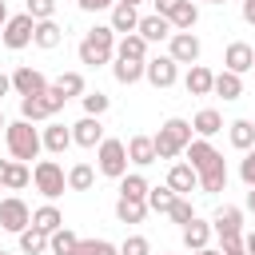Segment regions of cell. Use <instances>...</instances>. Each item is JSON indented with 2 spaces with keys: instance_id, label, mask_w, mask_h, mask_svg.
Listing matches in <instances>:
<instances>
[{
  "instance_id": "obj_1",
  "label": "cell",
  "mask_w": 255,
  "mask_h": 255,
  "mask_svg": "<svg viewBox=\"0 0 255 255\" xmlns=\"http://www.w3.org/2000/svg\"><path fill=\"white\" fill-rule=\"evenodd\" d=\"M76 56H80V64H88V68L112 64V60H116V32H112V24H96L92 32H84Z\"/></svg>"
},
{
  "instance_id": "obj_2",
  "label": "cell",
  "mask_w": 255,
  "mask_h": 255,
  "mask_svg": "<svg viewBox=\"0 0 255 255\" xmlns=\"http://www.w3.org/2000/svg\"><path fill=\"white\" fill-rule=\"evenodd\" d=\"M191 139H195L191 120H179V116L163 120V124H159V131L151 135V143H155V159H179V155H183V147H187Z\"/></svg>"
},
{
  "instance_id": "obj_3",
  "label": "cell",
  "mask_w": 255,
  "mask_h": 255,
  "mask_svg": "<svg viewBox=\"0 0 255 255\" xmlns=\"http://www.w3.org/2000/svg\"><path fill=\"white\" fill-rule=\"evenodd\" d=\"M64 104H68V96H64L56 84H48L40 96H20V120H28V124H48V120H56V116L64 112Z\"/></svg>"
},
{
  "instance_id": "obj_4",
  "label": "cell",
  "mask_w": 255,
  "mask_h": 255,
  "mask_svg": "<svg viewBox=\"0 0 255 255\" xmlns=\"http://www.w3.org/2000/svg\"><path fill=\"white\" fill-rule=\"evenodd\" d=\"M4 143H8V155H12V159H24V163H32V159L44 151L40 128L28 124V120H12V124L4 128Z\"/></svg>"
},
{
  "instance_id": "obj_5",
  "label": "cell",
  "mask_w": 255,
  "mask_h": 255,
  "mask_svg": "<svg viewBox=\"0 0 255 255\" xmlns=\"http://www.w3.org/2000/svg\"><path fill=\"white\" fill-rule=\"evenodd\" d=\"M211 231L219 235V251H227V247H239V243H243V207H235V203H223V207L211 215Z\"/></svg>"
},
{
  "instance_id": "obj_6",
  "label": "cell",
  "mask_w": 255,
  "mask_h": 255,
  "mask_svg": "<svg viewBox=\"0 0 255 255\" xmlns=\"http://www.w3.org/2000/svg\"><path fill=\"white\" fill-rule=\"evenodd\" d=\"M32 183L44 199H60L68 191V171L56 163V159H36L32 163Z\"/></svg>"
},
{
  "instance_id": "obj_7",
  "label": "cell",
  "mask_w": 255,
  "mask_h": 255,
  "mask_svg": "<svg viewBox=\"0 0 255 255\" xmlns=\"http://www.w3.org/2000/svg\"><path fill=\"white\" fill-rule=\"evenodd\" d=\"M96 171L108 175V179H120L128 171V147H124V139H112V135L100 139V147H96Z\"/></svg>"
},
{
  "instance_id": "obj_8",
  "label": "cell",
  "mask_w": 255,
  "mask_h": 255,
  "mask_svg": "<svg viewBox=\"0 0 255 255\" xmlns=\"http://www.w3.org/2000/svg\"><path fill=\"white\" fill-rule=\"evenodd\" d=\"M32 28H36V20H32L28 12L8 16V20H4V28H0V44H4V48H12V52H20V48H28V44H32Z\"/></svg>"
},
{
  "instance_id": "obj_9",
  "label": "cell",
  "mask_w": 255,
  "mask_h": 255,
  "mask_svg": "<svg viewBox=\"0 0 255 255\" xmlns=\"http://www.w3.org/2000/svg\"><path fill=\"white\" fill-rule=\"evenodd\" d=\"M143 80H147L151 88H171V84L179 80V64H175L171 56H147V60H143Z\"/></svg>"
},
{
  "instance_id": "obj_10",
  "label": "cell",
  "mask_w": 255,
  "mask_h": 255,
  "mask_svg": "<svg viewBox=\"0 0 255 255\" xmlns=\"http://www.w3.org/2000/svg\"><path fill=\"white\" fill-rule=\"evenodd\" d=\"M28 223H32V207H28L20 195H8V199H0V227H4V231L20 235Z\"/></svg>"
},
{
  "instance_id": "obj_11",
  "label": "cell",
  "mask_w": 255,
  "mask_h": 255,
  "mask_svg": "<svg viewBox=\"0 0 255 255\" xmlns=\"http://www.w3.org/2000/svg\"><path fill=\"white\" fill-rule=\"evenodd\" d=\"M199 52H203V44L195 32H171L167 36V56L175 64H199Z\"/></svg>"
},
{
  "instance_id": "obj_12",
  "label": "cell",
  "mask_w": 255,
  "mask_h": 255,
  "mask_svg": "<svg viewBox=\"0 0 255 255\" xmlns=\"http://www.w3.org/2000/svg\"><path fill=\"white\" fill-rule=\"evenodd\" d=\"M251 64H255V48H251L247 40H231V44L223 48V68H227V72L247 76V72H251Z\"/></svg>"
},
{
  "instance_id": "obj_13",
  "label": "cell",
  "mask_w": 255,
  "mask_h": 255,
  "mask_svg": "<svg viewBox=\"0 0 255 255\" xmlns=\"http://www.w3.org/2000/svg\"><path fill=\"white\" fill-rule=\"evenodd\" d=\"M44 88H48V76H44L40 68L20 64V68L12 72V92H16V96H40Z\"/></svg>"
},
{
  "instance_id": "obj_14",
  "label": "cell",
  "mask_w": 255,
  "mask_h": 255,
  "mask_svg": "<svg viewBox=\"0 0 255 255\" xmlns=\"http://www.w3.org/2000/svg\"><path fill=\"white\" fill-rule=\"evenodd\" d=\"M40 143H44L48 155H64V151L72 147V128L60 124V120H48V124L40 128Z\"/></svg>"
},
{
  "instance_id": "obj_15",
  "label": "cell",
  "mask_w": 255,
  "mask_h": 255,
  "mask_svg": "<svg viewBox=\"0 0 255 255\" xmlns=\"http://www.w3.org/2000/svg\"><path fill=\"white\" fill-rule=\"evenodd\" d=\"M183 155H187V163L195 167V175L199 171H207V167H215V163H223V155L211 147V139H203V135H195L187 147H183Z\"/></svg>"
},
{
  "instance_id": "obj_16",
  "label": "cell",
  "mask_w": 255,
  "mask_h": 255,
  "mask_svg": "<svg viewBox=\"0 0 255 255\" xmlns=\"http://www.w3.org/2000/svg\"><path fill=\"white\" fill-rule=\"evenodd\" d=\"M100 139H104V124H100V116H84V120H76V124H72V143H76V147L96 151V147H100Z\"/></svg>"
},
{
  "instance_id": "obj_17",
  "label": "cell",
  "mask_w": 255,
  "mask_h": 255,
  "mask_svg": "<svg viewBox=\"0 0 255 255\" xmlns=\"http://www.w3.org/2000/svg\"><path fill=\"white\" fill-rule=\"evenodd\" d=\"M167 187L175 191V195H191V191H199V175H195V167L183 159H175L171 167H167Z\"/></svg>"
},
{
  "instance_id": "obj_18",
  "label": "cell",
  "mask_w": 255,
  "mask_h": 255,
  "mask_svg": "<svg viewBox=\"0 0 255 255\" xmlns=\"http://www.w3.org/2000/svg\"><path fill=\"white\" fill-rule=\"evenodd\" d=\"M135 32H139L147 44H163V40L171 36V20H167V16H159V12H151V16H139Z\"/></svg>"
},
{
  "instance_id": "obj_19",
  "label": "cell",
  "mask_w": 255,
  "mask_h": 255,
  "mask_svg": "<svg viewBox=\"0 0 255 255\" xmlns=\"http://www.w3.org/2000/svg\"><path fill=\"white\" fill-rule=\"evenodd\" d=\"M60 40H64V28L56 24V16H52V20H36V28H32V44H36L40 52L60 48Z\"/></svg>"
},
{
  "instance_id": "obj_20",
  "label": "cell",
  "mask_w": 255,
  "mask_h": 255,
  "mask_svg": "<svg viewBox=\"0 0 255 255\" xmlns=\"http://www.w3.org/2000/svg\"><path fill=\"white\" fill-rule=\"evenodd\" d=\"M211 80H215V72L207 64H187L183 88H187V96H211Z\"/></svg>"
},
{
  "instance_id": "obj_21",
  "label": "cell",
  "mask_w": 255,
  "mask_h": 255,
  "mask_svg": "<svg viewBox=\"0 0 255 255\" xmlns=\"http://www.w3.org/2000/svg\"><path fill=\"white\" fill-rule=\"evenodd\" d=\"M167 20H171V32H191V28L199 24V4H195V0H179V4L167 12Z\"/></svg>"
},
{
  "instance_id": "obj_22",
  "label": "cell",
  "mask_w": 255,
  "mask_h": 255,
  "mask_svg": "<svg viewBox=\"0 0 255 255\" xmlns=\"http://www.w3.org/2000/svg\"><path fill=\"white\" fill-rule=\"evenodd\" d=\"M211 235H215V231H211V219H199V215H195L191 223H183V247H187V251L207 247V243H211Z\"/></svg>"
},
{
  "instance_id": "obj_23",
  "label": "cell",
  "mask_w": 255,
  "mask_h": 255,
  "mask_svg": "<svg viewBox=\"0 0 255 255\" xmlns=\"http://www.w3.org/2000/svg\"><path fill=\"white\" fill-rule=\"evenodd\" d=\"M112 32L116 36H128V32H135V24H139V8L135 4H112Z\"/></svg>"
},
{
  "instance_id": "obj_24",
  "label": "cell",
  "mask_w": 255,
  "mask_h": 255,
  "mask_svg": "<svg viewBox=\"0 0 255 255\" xmlns=\"http://www.w3.org/2000/svg\"><path fill=\"white\" fill-rule=\"evenodd\" d=\"M147 40L139 32H128V36H116V56L120 60H147Z\"/></svg>"
},
{
  "instance_id": "obj_25",
  "label": "cell",
  "mask_w": 255,
  "mask_h": 255,
  "mask_svg": "<svg viewBox=\"0 0 255 255\" xmlns=\"http://www.w3.org/2000/svg\"><path fill=\"white\" fill-rule=\"evenodd\" d=\"M124 147H128V163H135V167L155 163V143H151V135H131Z\"/></svg>"
},
{
  "instance_id": "obj_26",
  "label": "cell",
  "mask_w": 255,
  "mask_h": 255,
  "mask_svg": "<svg viewBox=\"0 0 255 255\" xmlns=\"http://www.w3.org/2000/svg\"><path fill=\"white\" fill-rule=\"evenodd\" d=\"M211 92H215V96H223V100L231 104V100H239V96H243V76H235V72H227V68H223V72H215Z\"/></svg>"
},
{
  "instance_id": "obj_27",
  "label": "cell",
  "mask_w": 255,
  "mask_h": 255,
  "mask_svg": "<svg viewBox=\"0 0 255 255\" xmlns=\"http://www.w3.org/2000/svg\"><path fill=\"white\" fill-rule=\"evenodd\" d=\"M191 131H195V135H203V139H211V135H219V131H223V116H219L215 108H203V112H195V116H191Z\"/></svg>"
},
{
  "instance_id": "obj_28",
  "label": "cell",
  "mask_w": 255,
  "mask_h": 255,
  "mask_svg": "<svg viewBox=\"0 0 255 255\" xmlns=\"http://www.w3.org/2000/svg\"><path fill=\"white\" fill-rule=\"evenodd\" d=\"M227 139H231L235 151L255 147V120H231V124H227Z\"/></svg>"
},
{
  "instance_id": "obj_29",
  "label": "cell",
  "mask_w": 255,
  "mask_h": 255,
  "mask_svg": "<svg viewBox=\"0 0 255 255\" xmlns=\"http://www.w3.org/2000/svg\"><path fill=\"white\" fill-rule=\"evenodd\" d=\"M112 76H116V84H124V88H131V84H139L143 80V60H112Z\"/></svg>"
},
{
  "instance_id": "obj_30",
  "label": "cell",
  "mask_w": 255,
  "mask_h": 255,
  "mask_svg": "<svg viewBox=\"0 0 255 255\" xmlns=\"http://www.w3.org/2000/svg\"><path fill=\"white\" fill-rule=\"evenodd\" d=\"M116 219H120V223H143V219H147V199H128V195H120V199H116Z\"/></svg>"
},
{
  "instance_id": "obj_31",
  "label": "cell",
  "mask_w": 255,
  "mask_h": 255,
  "mask_svg": "<svg viewBox=\"0 0 255 255\" xmlns=\"http://www.w3.org/2000/svg\"><path fill=\"white\" fill-rule=\"evenodd\" d=\"M32 227H40L44 235H52L56 227H64V211H60V207L48 199L44 207H36V211H32Z\"/></svg>"
},
{
  "instance_id": "obj_32",
  "label": "cell",
  "mask_w": 255,
  "mask_h": 255,
  "mask_svg": "<svg viewBox=\"0 0 255 255\" xmlns=\"http://www.w3.org/2000/svg\"><path fill=\"white\" fill-rule=\"evenodd\" d=\"M223 187H227V159H223V163H215V167H207V171H199V191L219 195Z\"/></svg>"
},
{
  "instance_id": "obj_33",
  "label": "cell",
  "mask_w": 255,
  "mask_h": 255,
  "mask_svg": "<svg viewBox=\"0 0 255 255\" xmlns=\"http://www.w3.org/2000/svg\"><path fill=\"white\" fill-rule=\"evenodd\" d=\"M76 243H80V235H76V231L56 227V231L48 235V255H76Z\"/></svg>"
},
{
  "instance_id": "obj_34",
  "label": "cell",
  "mask_w": 255,
  "mask_h": 255,
  "mask_svg": "<svg viewBox=\"0 0 255 255\" xmlns=\"http://www.w3.org/2000/svg\"><path fill=\"white\" fill-rule=\"evenodd\" d=\"M28 183H32V171H28V163H24V159H8L4 187H8V191H24Z\"/></svg>"
},
{
  "instance_id": "obj_35",
  "label": "cell",
  "mask_w": 255,
  "mask_h": 255,
  "mask_svg": "<svg viewBox=\"0 0 255 255\" xmlns=\"http://www.w3.org/2000/svg\"><path fill=\"white\" fill-rule=\"evenodd\" d=\"M92 183H96L92 163H72L68 167V191H92Z\"/></svg>"
},
{
  "instance_id": "obj_36",
  "label": "cell",
  "mask_w": 255,
  "mask_h": 255,
  "mask_svg": "<svg viewBox=\"0 0 255 255\" xmlns=\"http://www.w3.org/2000/svg\"><path fill=\"white\" fill-rule=\"evenodd\" d=\"M16 239H20V251H24V255H44V251H48V235H44L40 227H32V223H28Z\"/></svg>"
},
{
  "instance_id": "obj_37",
  "label": "cell",
  "mask_w": 255,
  "mask_h": 255,
  "mask_svg": "<svg viewBox=\"0 0 255 255\" xmlns=\"http://www.w3.org/2000/svg\"><path fill=\"white\" fill-rule=\"evenodd\" d=\"M147 179L139 175V171H124L120 175V195H128V199H147Z\"/></svg>"
},
{
  "instance_id": "obj_38",
  "label": "cell",
  "mask_w": 255,
  "mask_h": 255,
  "mask_svg": "<svg viewBox=\"0 0 255 255\" xmlns=\"http://www.w3.org/2000/svg\"><path fill=\"white\" fill-rule=\"evenodd\" d=\"M56 88H60L68 100H76V96L88 92V80H84V72H60V76H56Z\"/></svg>"
},
{
  "instance_id": "obj_39",
  "label": "cell",
  "mask_w": 255,
  "mask_h": 255,
  "mask_svg": "<svg viewBox=\"0 0 255 255\" xmlns=\"http://www.w3.org/2000/svg\"><path fill=\"white\" fill-rule=\"evenodd\" d=\"M171 199H175V191H171L167 183H163V187H147V211H159V215H167Z\"/></svg>"
},
{
  "instance_id": "obj_40",
  "label": "cell",
  "mask_w": 255,
  "mask_h": 255,
  "mask_svg": "<svg viewBox=\"0 0 255 255\" xmlns=\"http://www.w3.org/2000/svg\"><path fill=\"white\" fill-rule=\"evenodd\" d=\"M167 219H171V223H179V227H183V223H191V219H195L191 199H187V195H175V199H171V207H167Z\"/></svg>"
},
{
  "instance_id": "obj_41",
  "label": "cell",
  "mask_w": 255,
  "mask_h": 255,
  "mask_svg": "<svg viewBox=\"0 0 255 255\" xmlns=\"http://www.w3.org/2000/svg\"><path fill=\"white\" fill-rule=\"evenodd\" d=\"M80 104H84V116H104V112L112 108V96H104V92H84Z\"/></svg>"
},
{
  "instance_id": "obj_42",
  "label": "cell",
  "mask_w": 255,
  "mask_h": 255,
  "mask_svg": "<svg viewBox=\"0 0 255 255\" xmlns=\"http://www.w3.org/2000/svg\"><path fill=\"white\" fill-rule=\"evenodd\" d=\"M76 255H120V247L108 243V239H80L76 243Z\"/></svg>"
},
{
  "instance_id": "obj_43",
  "label": "cell",
  "mask_w": 255,
  "mask_h": 255,
  "mask_svg": "<svg viewBox=\"0 0 255 255\" xmlns=\"http://www.w3.org/2000/svg\"><path fill=\"white\" fill-rule=\"evenodd\" d=\"M24 12L32 20H52L56 16V0H24Z\"/></svg>"
},
{
  "instance_id": "obj_44",
  "label": "cell",
  "mask_w": 255,
  "mask_h": 255,
  "mask_svg": "<svg viewBox=\"0 0 255 255\" xmlns=\"http://www.w3.org/2000/svg\"><path fill=\"white\" fill-rule=\"evenodd\" d=\"M120 255H151V243H147V235H128V239L120 243Z\"/></svg>"
},
{
  "instance_id": "obj_45",
  "label": "cell",
  "mask_w": 255,
  "mask_h": 255,
  "mask_svg": "<svg viewBox=\"0 0 255 255\" xmlns=\"http://www.w3.org/2000/svg\"><path fill=\"white\" fill-rule=\"evenodd\" d=\"M239 179H243L247 187H255V147L243 151V159H239Z\"/></svg>"
},
{
  "instance_id": "obj_46",
  "label": "cell",
  "mask_w": 255,
  "mask_h": 255,
  "mask_svg": "<svg viewBox=\"0 0 255 255\" xmlns=\"http://www.w3.org/2000/svg\"><path fill=\"white\" fill-rule=\"evenodd\" d=\"M116 0H76V8L80 12H104V8H112Z\"/></svg>"
},
{
  "instance_id": "obj_47",
  "label": "cell",
  "mask_w": 255,
  "mask_h": 255,
  "mask_svg": "<svg viewBox=\"0 0 255 255\" xmlns=\"http://www.w3.org/2000/svg\"><path fill=\"white\" fill-rule=\"evenodd\" d=\"M239 12H243V20L255 28V0H239Z\"/></svg>"
},
{
  "instance_id": "obj_48",
  "label": "cell",
  "mask_w": 255,
  "mask_h": 255,
  "mask_svg": "<svg viewBox=\"0 0 255 255\" xmlns=\"http://www.w3.org/2000/svg\"><path fill=\"white\" fill-rule=\"evenodd\" d=\"M151 4H155V12H159V16H167V12H171L179 0H151Z\"/></svg>"
},
{
  "instance_id": "obj_49",
  "label": "cell",
  "mask_w": 255,
  "mask_h": 255,
  "mask_svg": "<svg viewBox=\"0 0 255 255\" xmlns=\"http://www.w3.org/2000/svg\"><path fill=\"white\" fill-rule=\"evenodd\" d=\"M243 211L255 215V187H247V195H243Z\"/></svg>"
},
{
  "instance_id": "obj_50",
  "label": "cell",
  "mask_w": 255,
  "mask_h": 255,
  "mask_svg": "<svg viewBox=\"0 0 255 255\" xmlns=\"http://www.w3.org/2000/svg\"><path fill=\"white\" fill-rule=\"evenodd\" d=\"M243 251H247V255H255V231H247V235H243Z\"/></svg>"
},
{
  "instance_id": "obj_51",
  "label": "cell",
  "mask_w": 255,
  "mask_h": 255,
  "mask_svg": "<svg viewBox=\"0 0 255 255\" xmlns=\"http://www.w3.org/2000/svg\"><path fill=\"white\" fill-rule=\"evenodd\" d=\"M8 92H12V76H4V72H0V100H4Z\"/></svg>"
},
{
  "instance_id": "obj_52",
  "label": "cell",
  "mask_w": 255,
  "mask_h": 255,
  "mask_svg": "<svg viewBox=\"0 0 255 255\" xmlns=\"http://www.w3.org/2000/svg\"><path fill=\"white\" fill-rule=\"evenodd\" d=\"M191 255H223V251H215V247H199V251H191Z\"/></svg>"
},
{
  "instance_id": "obj_53",
  "label": "cell",
  "mask_w": 255,
  "mask_h": 255,
  "mask_svg": "<svg viewBox=\"0 0 255 255\" xmlns=\"http://www.w3.org/2000/svg\"><path fill=\"white\" fill-rule=\"evenodd\" d=\"M223 255H247V251H243V243H239V247H227Z\"/></svg>"
},
{
  "instance_id": "obj_54",
  "label": "cell",
  "mask_w": 255,
  "mask_h": 255,
  "mask_svg": "<svg viewBox=\"0 0 255 255\" xmlns=\"http://www.w3.org/2000/svg\"><path fill=\"white\" fill-rule=\"evenodd\" d=\"M4 20H8V4L0 0V28H4Z\"/></svg>"
},
{
  "instance_id": "obj_55",
  "label": "cell",
  "mask_w": 255,
  "mask_h": 255,
  "mask_svg": "<svg viewBox=\"0 0 255 255\" xmlns=\"http://www.w3.org/2000/svg\"><path fill=\"white\" fill-rule=\"evenodd\" d=\"M4 171H8V159H0V187H4Z\"/></svg>"
},
{
  "instance_id": "obj_56",
  "label": "cell",
  "mask_w": 255,
  "mask_h": 255,
  "mask_svg": "<svg viewBox=\"0 0 255 255\" xmlns=\"http://www.w3.org/2000/svg\"><path fill=\"white\" fill-rule=\"evenodd\" d=\"M4 128H8V120H4V108H0V135H4Z\"/></svg>"
},
{
  "instance_id": "obj_57",
  "label": "cell",
  "mask_w": 255,
  "mask_h": 255,
  "mask_svg": "<svg viewBox=\"0 0 255 255\" xmlns=\"http://www.w3.org/2000/svg\"><path fill=\"white\" fill-rule=\"evenodd\" d=\"M116 4H135V8H139V4H143V0H116Z\"/></svg>"
},
{
  "instance_id": "obj_58",
  "label": "cell",
  "mask_w": 255,
  "mask_h": 255,
  "mask_svg": "<svg viewBox=\"0 0 255 255\" xmlns=\"http://www.w3.org/2000/svg\"><path fill=\"white\" fill-rule=\"evenodd\" d=\"M195 4H227V0H195Z\"/></svg>"
},
{
  "instance_id": "obj_59",
  "label": "cell",
  "mask_w": 255,
  "mask_h": 255,
  "mask_svg": "<svg viewBox=\"0 0 255 255\" xmlns=\"http://www.w3.org/2000/svg\"><path fill=\"white\" fill-rule=\"evenodd\" d=\"M0 255H12V251H0Z\"/></svg>"
},
{
  "instance_id": "obj_60",
  "label": "cell",
  "mask_w": 255,
  "mask_h": 255,
  "mask_svg": "<svg viewBox=\"0 0 255 255\" xmlns=\"http://www.w3.org/2000/svg\"><path fill=\"white\" fill-rule=\"evenodd\" d=\"M251 72H255V64H251Z\"/></svg>"
}]
</instances>
